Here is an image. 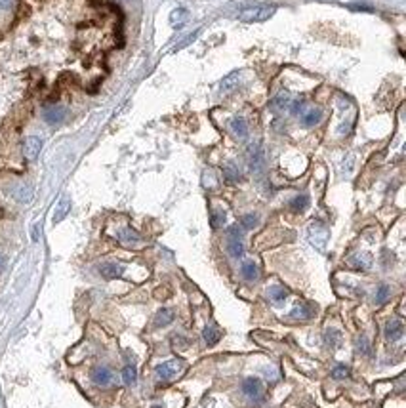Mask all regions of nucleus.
Listing matches in <instances>:
<instances>
[{"label":"nucleus","mask_w":406,"mask_h":408,"mask_svg":"<svg viewBox=\"0 0 406 408\" xmlns=\"http://www.w3.org/2000/svg\"><path fill=\"white\" fill-rule=\"evenodd\" d=\"M122 381L126 386H134L136 381H138V370H136V366H124L122 368Z\"/></svg>","instance_id":"obj_26"},{"label":"nucleus","mask_w":406,"mask_h":408,"mask_svg":"<svg viewBox=\"0 0 406 408\" xmlns=\"http://www.w3.org/2000/svg\"><path fill=\"white\" fill-rule=\"evenodd\" d=\"M276 12V6H250L244 8L239 14V19L244 23H260L267 21L269 17H273Z\"/></svg>","instance_id":"obj_2"},{"label":"nucleus","mask_w":406,"mask_h":408,"mask_svg":"<svg viewBox=\"0 0 406 408\" xmlns=\"http://www.w3.org/2000/svg\"><path fill=\"white\" fill-rule=\"evenodd\" d=\"M116 239L122 242L124 246H138L141 242V237H139L138 231H134L132 227H122L118 233H116Z\"/></svg>","instance_id":"obj_9"},{"label":"nucleus","mask_w":406,"mask_h":408,"mask_svg":"<svg viewBox=\"0 0 406 408\" xmlns=\"http://www.w3.org/2000/svg\"><path fill=\"white\" fill-rule=\"evenodd\" d=\"M290 103H292V99H290V94H288V92H281V94L273 99V105H275L276 109H286Z\"/></svg>","instance_id":"obj_28"},{"label":"nucleus","mask_w":406,"mask_h":408,"mask_svg":"<svg viewBox=\"0 0 406 408\" xmlns=\"http://www.w3.org/2000/svg\"><path fill=\"white\" fill-rule=\"evenodd\" d=\"M14 4V0H0V10H8V8H12Z\"/></svg>","instance_id":"obj_37"},{"label":"nucleus","mask_w":406,"mask_h":408,"mask_svg":"<svg viewBox=\"0 0 406 408\" xmlns=\"http://www.w3.org/2000/svg\"><path fill=\"white\" fill-rule=\"evenodd\" d=\"M99 273H102V277H105V278H118L124 273V267L118 265V263L109 262V263L99 265Z\"/></svg>","instance_id":"obj_14"},{"label":"nucleus","mask_w":406,"mask_h":408,"mask_svg":"<svg viewBox=\"0 0 406 408\" xmlns=\"http://www.w3.org/2000/svg\"><path fill=\"white\" fill-rule=\"evenodd\" d=\"M231 130L237 138H246L248 136V124L242 117H235L231 120Z\"/></svg>","instance_id":"obj_22"},{"label":"nucleus","mask_w":406,"mask_h":408,"mask_svg":"<svg viewBox=\"0 0 406 408\" xmlns=\"http://www.w3.org/2000/svg\"><path fill=\"white\" fill-rule=\"evenodd\" d=\"M92 381L99 387H107L113 381V372L107 366H95L92 370Z\"/></svg>","instance_id":"obj_8"},{"label":"nucleus","mask_w":406,"mask_h":408,"mask_svg":"<svg viewBox=\"0 0 406 408\" xmlns=\"http://www.w3.org/2000/svg\"><path fill=\"white\" fill-rule=\"evenodd\" d=\"M404 334V324L400 321H389L387 322V326H385V338L389 340V342H397L400 340Z\"/></svg>","instance_id":"obj_11"},{"label":"nucleus","mask_w":406,"mask_h":408,"mask_svg":"<svg viewBox=\"0 0 406 408\" xmlns=\"http://www.w3.org/2000/svg\"><path fill=\"white\" fill-rule=\"evenodd\" d=\"M42 151V139L38 136H29L23 141V155L27 161H37L38 155Z\"/></svg>","instance_id":"obj_4"},{"label":"nucleus","mask_w":406,"mask_h":408,"mask_svg":"<svg viewBox=\"0 0 406 408\" xmlns=\"http://www.w3.org/2000/svg\"><path fill=\"white\" fill-rule=\"evenodd\" d=\"M309 206V197L307 195H297L290 200V208L294 212H305Z\"/></svg>","instance_id":"obj_27"},{"label":"nucleus","mask_w":406,"mask_h":408,"mask_svg":"<svg viewBox=\"0 0 406 408\" xmlns=\"http://www.w3.org/2000/svg\"><path fill=\"white\" fill-rule=\"evenodd\" d=\"M357 349L361 351L363 355H368V353H370V342L366 340V338H364V336L357 340Z\"/></svg>","instance_id":"obj_33"},{"label":"nucleus","mask_w":406,"mask_h":408,"mask_svg":"<svg viewBox=\"0 0 406 408\" xmlns=\"http://www.w3.org/2000/svg\"><path fill=\"white\" fill-rule=\"evenodd\" d=\"M292 319L294 321H309L313 315H315V311H313L311 305H307V303H299V305H296L294 309H292Z\"/></svg>","instance_id":"obj_15"},{"label":"nucleus","mask_w":406,"mask_h":408,"mask_svg":"<svg viewBox=\"0 0 406 408\" xmlns=\"http://www.w3.org/2000/svg\"><path fill=\"white\" fill-rule=\"evenodd\" d=\"M202 338H204V342L208 343V345H216V343L221 340V330H219L218 326L210 324V326H206L202 330Z\"/></svg>","instance_id":"obj_19"},{"label":"nucleus","mask_w":406,"mask_h":408,"mask_svg":"<svg viewBox=\"0 0 406 408\" xmlns=\"http://www.w3.org/2000/svg\"><path fill=\"white\" fill-rule=\"evenodd\" d=\"M14 198L21 204L31 202V198H33V187H31L29 183H19L14 189Z\"/></svg>","instance_id":"obj_13"},{"label":"nucleus","mask_w":406,"mask_h":408,"mask_svg":"<svg viewBox=\"0 0 406 408\" xmlns=\"http://www.w3.org/2000/svg\"><path fill=\"white\" fill-rule=\"evenodd\" d=\"M4 269H6V258L0 254V273H2Z\"/></svg>","instance_id":"obj_39"},{"label":"nucleus","mask_w":406,"mask_h":408,"mask_svg":"<svg viewBox=\"0 0 406 408\" xmlns=\"http://www.w3.org/2000/svg\"><path fill=\"white\" fill-rule=\"evenodd\" d=\"M267 294H269V298H271V301H273V303H283L284 299L288 298V290H286L284 286H281V285H273L267 290Z\"/></svg>","instance_id":"obj_20"},{"label":"nucleus","mask_w":406,"mask_h":408,"mask_svg":"<svg viewBox=\"0 0 406 408\" xmlns=\"http://www.w3.org/2000/svg\"><path fill=\"white\" fill-rule=\"evenodd\" d=\"M332 376L336 379H345L349 376V368L347 366H343V365H338V366H334V370H332Z\"/></svg>","instance_id":"obj_32"},{"label":"nucleus","mask_w":406,"mask_h":408,"mask_svg":"<svg viewBox=\"0 0 406 408\" xmlns=\"http://www.w3.org/2000/svg\"><path fill=\"white\" fill-rule=\"evenodd\" d=\"M242 393L246 395L248 399L252 401H258L263 393V384H261L260 378H246L242 381Z\"/></svg>","instance_id":"obj_7"},{"label":"nucleus","mask_w":406,"mask_h":408,"mask_svg":"<svg viewBox=\"0 0 406 408\" xmlns=\"http://www.w3.org/2000/svg\"><path fill=\"white\" fill-rule=\"evenodd\" d=\"M38 231H40V225L37 223V225L33 227V241H35V242L38 241Z\"/></svg>","instance_id":"obj_38"},{"label":"nucleus","mask_w":406,"mask_h":408,"mask_svg":"<svg viewBox=\"0 0 406 408\" xmlns=\"http://www.w3.org/2000/svg\"><path fill=\"white\" fill-rule=\"evenodd\" d=\"M185 368L187 366H185V363H183L182 359H170V361L157 366L155 372H157V378L160 381H172V379L180 378L183 372H185Z\"/></svg>","instance_id":"obj_1"},{"label":"nucleus","mask_w":406,"mask_h":408,"mask_svg":"<svg viewBox=\"0 0 406 408\" xmlns=\"http://www.w3.org/2000/svg\"><path fill=\"white\" fill-rule=\"evenodd\" d=\"M391 296V288L387 285H379L377 286V290H376V301L377 303H384L385 299L389 298Z\"/></svg>","instance_id":"obj_30"},{"label":"nucleus","mask_w":406,"mask_h":408,"mask_svg":"<svg viewBox=\"0 0 406 408\" xmlns=\"http://www.w3.org/2000/svg\"><path fill=\"white\" fill-rule=\"evenodd\" d=\"M248 162H250V168L252 172H261L263 166H265V157H263V149H261L258 143H252L248 147Z\"/></svg>","instance_id":"obj_6"},{"label":"nucleus","mask_w":406,"mask_h":408,"mask_svg":"<svg viewBox=\"0 0 406 408\" xmlns=\"http://www.w3.org/2000/svg\"><path fill=\"white\" fill-rule=\"evenodd\" d=\"M240 275L246 278L248 283H254V280L260 278V269H258V265L254 262H244L242 267H240Z\"/></svg>","instance_id":"obj_16"},{"label":"nucleus","mask_w":406,"mask_h":408,"mask_svg":"<svg viewBox=\"0 0 406 408\" xmlns=\"http://www.w3.org/2000/svg\"><path fill=\"white\" fill-rule=\"evenodd\" d=\"M258 221H260L258 214H246V216L240 218V225H242V229H254L258 225Z\"/></svg>","instance_id":"obj_29"},{"label":"nucleus","mask_w":406,"mask_h":408,"mask_svg":"<svg viewBox=\"0 0 406 408\" xmlns=\"http://www.w3.org/2000/svg\"><path fill=\"white\" fill-rule=\"evenodd\" d=\"M174 321V311L172 309H160L157 317H155V324L157 326H166L170 322Z\"/></svg>","instance_id":"obj_25"},{"label":"nucleus","mask_w":406,"mask_h":408,"mask_svg":"<svg viewBox=\"0 0 406 408\" xmlns=\"http://www.w3.org/2000/svg\"><path fill=\"white\" fill-rule=\"evenodd\" d=\"M320 118H322V111L317 109V107H311L309 111H305V113H303L301 122H303V126L311 128V126H317V124L320 122Z\"/></svg>","instance_id":"obj_18"},{"label":"nucleus","mask_w":406,"mask_h":408,"mask_svg":"<svg viewBox=\"0 0 406 408\" xmlns=\"http://www.w3.org/2000/svg\"><path fill=\"white\" fill-rule=\"evenodd\" d=\"M225 223V210H214L212 212V227L219 229Z\"/></svg>","instance_id":"obj_31"},{"label":"nucleus","mask_w":406,"mask_h":408,"mask_svg":"<svg viewBox=\"0 0 406 408\" xmlns=\"http://www.w3.org/2000/svg\"><path fill=\"white\" fill-rule=\"evenodd\" d=\"M227 250H229V254H231L233 258H237V260L244 256V244H242L240 239H229V241H227Z\"/></svg>","instance_id":"obj_23"},{"label":"nucleus","mask_w":406,"mask_h":408,"mask_svg":"<svg viewBox=\"0 0 406 408\" xmlns=\"http://www.w3.org/2000/svg\"><path fill=\"white\" fill-rule=\"evenodd\" d=\"M239 84H240V74L239 73H233V74H229V76H225L223 81H221V84H219L221 94H231V92L237 90Z\"/></svg>","instance_id":"obj_17"},{"label":"nucleus","mask_w":406,"mask_h":408,"mask_svg":"<svg viewBox=\"0 0 406 408\" xmlns=\"http://www.w3.org/2000/svg\"><path fill=\"white\" fill-rule=\"evenodd\" d=\"M223 177L229 183H237L240 180V170L235 162H225L223 164Z\"/></svg>","instance_id":"obj_21"},{"label":"nucleus","mask_w":406,"mask_h":408,"mask_svg":"<svg viewBox=\"0 0 406 408\" xmlns=\"http://www.w3.org/2000/svg\"><path fill=\"white\" fill-rule=\"evenodd\" d=\"M301 111H303V103H301V101H294V103H292V113H294V115L301 113Z\"/></svg>","instance_id":"obj_35"},{"label":"nucleus","mask_w":406,"mask_h":408,"mask_svg":"<svg viewBox=\"0 0 406 408\" xmlns=\"http://www.w3.org/2000/svg\"><path fill=\"white\" fill-rule=\"evenodd\" d=\"M71 212V198L69 197H63L61 200L58 202L56 206V210H54V223H59V221H63L67 218V214Z\"/></svg>","instance_id":"obj_12"},{"label":"nucleus","mask_w":406,"mask_h":408,"mask_svg":"<svg viewBox=\"0 0 406 408\" xmlns=\"http://www.w3.org/2000/svg\"><path fill=\"white\" fill-rule=\"evenodd\" d=\"M189 17V12L185 10V8H177V10H174L172 14H170V23L174 25V27H182L183 23L187 21Z\"/></svg>","instance_id":"obj_24"},{"label":"nucleus","mask_w":406,"mask_h":408,"mask_svg":"<svg viewBox=\"0 0 406 408\" xmlns=\"http://www.w3.org/2000/svg\"><path fill=\"white\" fill-rule=\"evenodd\" d=\"M67 118V109L63 105H58V103H54V105H48L46 109H44V120L52 126H56V124H61L63 120Z\"/></svg>","instance_id":"obj_5"},{"label":"nucleus","mask_w":406,"mask_h":408,"mask_svg":"<svg viewBox=\"0 0 406 408\" xmlns=\"http://www.w3.org/2000/svg\"><path fill=\"white\" fill-rule=\"evenodd\" d=\"M338 340V334L334 332V330H330V332H326V342L330 343V345H334V342Z\"/></svg>","instance_id":"obj_36"},{"label":"nucleus","mask_w":406,"mask_h":408,"mask_svg":"<svg viewBox=\"0 0 406 408\" xmlns=\"http://www.w3.org/2000/svg\"><path fill=\"white\" fill-rule=\"evenodd\" d=\"M349 265L361 271L368 269L370 265H372V256L368 252H357V254H353L349 258Z\"/></svg>","instance_id":"obj_10"},{"label":"nucleus","mask_w":406,"mask_h":408,"mask_svg":"<svg viewBox=\"0 0 406 408\" xmlns=\"http://www.w3.org/2000/svg\"><path fill=\"white\" fill-rule=\"evenodd\" d=\"M309 241L313 242V246H317L319 250L324 248L328 241V229L324 223L320 221H313L311 227H309Z\"/></svg>","instance_id":"obj_3"},{"label":"nucleus","mask_w":406,"mask_h":408,"mask_svg":"<svg viewBox=\"0 0 406 408\" xmlns=\"http://www.w3.org/2000/svg\"><path fill=\"white\" fill-rule=\"evenodd\" d=\"M196 37H198V31H196V33H193V35H189V37L185 38V40H183V42H180V44H177V48H175V50H182V48H185V46H187L189 42H193V40H195Z\"/></svg>","instance_id":"obj_34"}]
</instances>
